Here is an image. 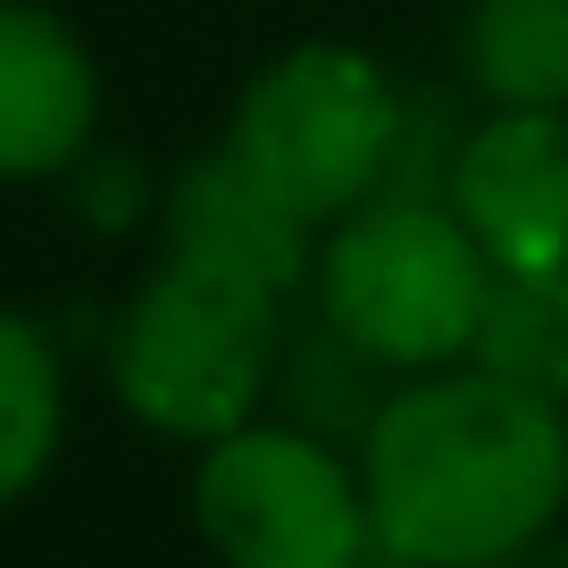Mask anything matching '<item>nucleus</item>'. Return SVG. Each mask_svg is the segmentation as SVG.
Instances as JSON below:
<instances>
[{
    "label": "nucleus",
    "instance_id": "obj_1",
    "mask_svg": "<svg viewBox=\"0 0 568 568\" xmlns=\"http://www.w3.org/2000/svg\"><path fill=\"white\" fill-rule=\"evenodd\" d=\"M352 460L385 568H485L568 527V409L477 359L376 385Z\"/></svg>",
    "mask_w": 568,
    "mask_h": 568
},
{
    "label": "nucleus",
    "instance_id": "obj_4",
    "mask_svg": "<svg viewBox=\"0 0 568 568\" xmlns=\"http://www.w3.org/2000/svg\"><path fill=\"white\" fill-rule=\"evenodd\" d=\"M284 310L260 284L210 276V267L151 251L101 326V385L142 435L160 444H210L226 426L276 409L284 385Z\"/></svg>",
    "mask_w": 568,
    "mask_h": 568
},
{
    "label": "nucleus",
    "instance_id": "obj_7",
    "mask_svg": "<svg viewBox=\"0 0 568 568\" xmlns=\"http://www.w3.org/2000/svg\"><path fill=\"white\" fill-rule=\"evenodd\" d=\"M109 134V75L59 0H0V193H51Z\"/></svg>",
    "mask_w": 568,
    "mask_h": 568
},
{
    "label": "nucleus",
    "instance_id": "obj_6",
    "mask_svg": "<svg viewBox=\"0 0 568 568\" xmlns=\"http://www.w3.org/2000/svg\"><path fill=\"white\" fill-rule=\"evenodd\" d=\"M435 201L468 226L494 276L568 260V118L560 109H468L444 134Z\"/></svg>",
    "mask_w": 568,
    "mask_h": 568
},
{
    "label": "nucleus",
    "instance_id": "obj_13",
    "mask_svg": "<svg viewBox=\"0 0 568 568\" xmlns=\"http://www.w3.org/2000/svg\"><path fill=\"white\" fill-rule=\"evenodd\" d=\"M485 568H568V527H551V535H535V544H518V551H501V560H485Z\"/></svg>",
    "mask_w": 568,
    "mask_h": 568
},
{
    "label": "nucleus",
    "instance_id": "obj_3",
    "mask_svg": "<svg viewBox=\"0 0 568 568\" xmlns=\"http://www.w3.org/2000/svg\"><path fill=\"white\" fill-rule=\"evenodd\" d=\"M302 302L318 310L326 352L393 385V376H426L477 352L494 260L435 201V184H393V193L343 210L335 226H318Z\"/></svg>",
    "mask_w": 568,
    "mask_h": 568
},
{
    "label": "nucleus",
    "instance_id": "obj_10",
    "mask_svg": "<svg viewBox=\"0 0 568 568\" xmlns=\"http://www.w3.org/2000/svg\"><path fill=\"white\" fill-rule=\"evenodd\" d=\"M452 84L477 109H560L568 118V0H460Z\"/></svg>",
    "mask_w": 568,
    "mask_h": 568
},
{
    "label": "nucleus",
    "instance_id": "obj_12",
    "mask_svg": "<svg viewBox=\"0 0 568 568\" xmlns=\"http://www.w3.org/2000/svg\"><path fill=\"white\" fill-rule=\"evenodd\" d=\"M51 193H68V210L84 217V226H101V234H134V226H151V210H160V176L142 160H125V151H109V134L92 142Z\"/></svg>",
    "mask_w": 568,
    "mask_h": 568
},
{
    "label": "nucleus",
    "instance_id": "obj_8",
    "mask_svg": "<svg viewBox=\"0 0 568 568\" xmlns=\"http://www.w3.org/2000/svg\"><path fill=\"white\" fill-rule=\"evenodd\" d=\"M151 234L160 251L210 267V276H234V284H260L276 302H302V276H310V243L318 234L302 217H284L226 151H193L184 168L160 176V210H151Z\"/></svg>",
    "mask_w": 568,
    "mask_h": 568
},
{
    "label": "nucleus",
    "instance_id": "obj_2",
    "mask_svg": "<svg viewBox=\"0 0 568 568\" xmlns=\"http://www.w3.org/2000/svg\"><path fill=\"white\" fill-rule=\"evenodd\" d=\"M418 134L426 101L393 75V59L343 34H302L234 84L217 151L284 217H302L318 234L393 184H426Z\"/></svg>",
    "mask_w": 568,
    "mask_h": 568
},
{
    "label": "nucleus",
    "instance_id": "obj_11",
    "mask_svg": "<svg viewBox=\"0 0 568 568\" xmlns=\"http://www.w3.org/2000/svg\"><path fill=\"white\" fill-rule=\"evenodd\" d=\"M468 359L494 368L501 385L544 393V402L568 409V260L494 276V302H485V326H477Z\"/></svg>",
    "mask_w": 568,
    "mask_h": 568
},
{
    "label": "nucleus",
    "instance_id": "obj_5",
    "mask_svg": "<svg viewBox=\"0 0 568 568\" xmlns=\"http://www.w3.org/2000/svg\"><path fill=\"white\" fill-rule=\"evenodd\" d=\"M184 518L217 568H385L352 444L293 409L193 444Z\"/></svg>",
    "mask_w": 568,
    "mask_h": 568
},
{
    "label": "nucleus",
    "instance_id": "obj_9",
    "mask_svg": "<svg viewBox=\"0 0 568 568\" xmlns=\"http://www.w3.org/2000/svg\"><path fill=\"white\" fill-rule=\"evenodd\" d=\"M68 426H75V368L59 326L26 302H0V518L59 477Z\"/></svg>",
    "mask_w": 568,
    "mask_h": 568
}]
</instances>
